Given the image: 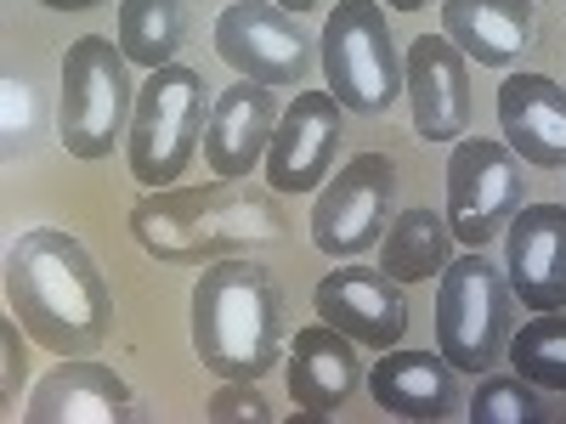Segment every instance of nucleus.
Listing matches in <instances>:
<instances>
[{
	"label": "nucleus",
	"instance_id": "nucleus-1",
	"mask_svg": "<svg viewBox=\"0 0 566 424\" xmlns=\"http://www.w3.org/2000/svg\"><path fill=\"white\" fill-rule=\"evenodd\" d=\"M7 295L18 322L57 357L97 351L114 328V295L97 261L57 226H34L7 250Z\"/></svg>",
	"mask_w": 566,
	"mask_h": 424
},
{
	"label": "nucleus",
	"instance_id": "nucleus-2",
	"mask_svg": "<svg viewBox=\"0 0 566 424\" xmlns=\"http://www.w3.org/2000/svg\"><path fill=\"white\" fill-rule=\"evenodd\" d=\"M283 226H290V215L272 193H255V187H239L227 176L216 187H154L130 210L136 244L165 266H205L272 244L283 239Z\"/></svg>",
	"mask_w": 566,
	"mask_h": 424
},
{
	"label": "nucleus",
	"instance_id": "nucleus-3",
	"mask_svg": "<svg viewBox=\"0 0 566 424\" xmlns=\"http://www.w3.org/2000/svg\"><path fill=\"white\" fill-rule=\"evenodd\" d=\"M193 351L221 380H261L283 351V295L261 261H216L193 283Z\"/></svg>",
	"mask_w": 566,
	"mask_h": 424
},
{
	"label": "nucleus",
	"instance_id": "nucleus-4",
	"mask_svg": "<svg viewBox=\"0 0 566 424\" xmlns=\"http://www.w3.org/2000/svg\"><path fill=\"white\" fill-rule=\"evenodd\" d=\"M210 85L199 68H148V85L136 91V114H130V176L148 187L181 181V170L193 165L199 141L210 130Z\"/></svg>",
	"mask_w": 566,
	"mask_h": 424
},
{
	"label": "nucleus",
	"instance_id": "nucleus-5",
	"mask_svg": "<svg viewBox=\"0 0 566 424\" xmlns=\"http://www.w3.org/2000/svg\"><path fill=\"white\" fill-rule=\"evenodd\" d=\"M510 335H515L510 277L482 250L448 261L442 289H437V351L459 373H488L493 362H504Z\"/></svg>",
	"mask_w": 566,
	"mask_h": 424
},
{
	"label": "nucleus",
	"instance_id": "nucleus-6",
	"mask_svg": "<svg viewBox=\"0 0 566 424\" xmlns=\"http://www.w3.org/2000/svg\"><path fill=\"white\" fill-rule=\"evenodd\" d=\"M130 57L108 34H80L63 57V148L74 159H108L114 141L125 136V119L136 114L130 91Z\"/></svg>",
	"mask_w": 566,
	"mask_h": 424
},
{
	"label": "nucleus",
	"instance_id": "nucleus-7",
	"mask_svg": "<svg viewBox=\"0 0 566 424\" xmlns=\"http://www.w3.org/2000/svg\"><path fill=\"white\" fill-rule=\"evenodd\" d=\"M323 74H328V91L340 97V108H352V114H386L408 91L397 34L386 23L380 0H340V7L328 12Z\"/></svg>",
	"mask_w": 566,
	"mask_h": 424
},
{
	"label": "nucleus",
	"instance_id": "nucleus-8",
	"mask_svg": "<svg viewBox=\"0 0 566 424\" xmlns=\"http://www.w3.org/2000/svg\"><path fill=\"white\" fill-rule=\"evenodd\" d=\"M397 221V165L386 153H357L340 165V176L323 181L312 204V244L328 261H352L386 239Z\"/></svg>",
	"mask_w": 566,
	"mask_h": 424
},
{
	"label": "nucleus",
	"instance_id": "nucleus-9",
	"mask_svg": "<svg viewBox=\"0 0 566 424\" xmlns=\"http://www.w3.org/2000/svg\"><path fill=\"white\" fill-rule=\"evenodd\" d=\"M522 159L510 153V141L493 136H459L453 159H448V226L453 239H464L470 250L493 244L499 232L522 210Z\"/></svg>",
	"mask_w": 566,
	"mask_h": 424
},
{
	"label": "nucleus",
	"instance_id": "nucleus-10",
	"mask_svg": "<svg viewBox=\"0 0 566 424\" xmlns=\"http://www.w3.org/2000/svg\"><path fill=\"white\" fill-rule=\"evenodd\" d=\"M216 52L239 68V80H261L272 91H295L312 74L317 45L295 23V12L272 0H239L216 18Z\"/></svg>",
	"mask_w": 566,
	"mask_h": 424
},
{
	"label": "nucleus",
	"instance_id": "nucleus-11",
	"mask_svg": "<svg viewBox=\"0 0 566 424\" xmlns=\"http://www.w3.org/2000/svg\"><path fill=\"white\" fill-rule=\"evenodd\" d=\"M340 97L335 91H301L283 108L277 136L266 148V181L272 193H312L335 176V153H340Z\"/></svg>",
	"mask_w": 566,
	"mask_h": 424
},
{
	"label": "nucleus",
	"instance_id": "nucleus-12",
	"mask_svg": "<svg viewBox=\"0 0 566 424\" xmlns=\"http://www.w3.org/2000/svg\"><path fill=\"white\" fill-rule=\"evenodd\" d=\"M317 317L357 346L391 351L408 335V295L386 266H340L317 283Z\"/></svg>",
	"mask_w": 566,
	"mask_h": 424
},
{
	"label": "nucleus",
	"instance_id": "nucleus-13",
	"mask_svg": "<svg viewBox=\"0 0 566 424\" xmlns=\"http://www.w3.org/2000/svg\"><path fill=\"white\" fill-rule=\"evenodd\" d=\"M504 272L527 311L566 306V204H522L504 226Z\"/></svg>",
	"mask_w": 566,
	"mask_h": 424
},
{
	"label": "nucleus",
	"instance_id": "nucleus-14",
	"mask_svg": "<svg viewBox=\"0 0 566 424\" xmlns=\"http://www.w3.org/2000/svg\"><path fill=\"white\" fill-rule=\"evenodd\" d=\"M408 103H413V130L424 141H459L470 130V63L448 34H419L408 45Z\"/></svg>",
	"mask_w": 566,
	"mask_h": 424
},
{
	"label": "nucleus",
	"instance_id": "nucleus-15",
	"mask_svg": "<svg viewBox=\"0 0 566 424\" xmlns=\"http://www.w3.org/2000/svg\"><path fill=\"white\" fill-rule=\"evenodd\" d=\"M23 418L29 424H130L136 402H130V385L119 380L114 368L69 357L63 368H52L34 385Z\"/></svg>",
	"mask_w": 566,
	"mask_h": 424
},
{
	"label": "nucleus",
	"instance_id": "nucleus-16",
	"mask_svg": "<svg viewBox=\"0 0 566 424\" xmlns=\"http://www.w3.org/2000/svg\"><path fill=\"white\" fill-rule=\"evenodd\" d=\"M272 136H277L272 85H261V80H239V85H227L221 97H216V108H210L205 159H210L216 176L239 181V176H250V170L266 159Z\"/></svg>",
	"mask_w": 566,
	"mask_h": 424
},
{
	"label": "nucleus",
	"instance_id": "nucleus-17",
	"mask_svg": "<svg viewBox=\"0 0 566 424\" xmlns=\"http://www.w3.org/2000/svg\"><path fill=\"white\" fill-rule=\"evenodd\" d=\"M368 391L386 413L419 418V424H442L464 407L453 362L442 351H402V346L380 351V362L368 368Z\"/></svg>",
	"mask_w": 566,
	"mask_h": 424
},
{
	"label": "nucleus",
	"instance_id": "nucleus-18",
	"mask_svg": "<svg viewBox=\"0 0 566 424\" xmlns=\"http://www.w3.org/2000/svg\"><path fill=\"white\" fill-rule=\"evenodd\" d=\"M499 130L515 159L538 170L566 165V91L549 74H510L499 85Z\"/></svg>",
	"mask_w": 566,
	"mask_h": 424
},
{
	"label": "nucleus",
	"instance_id": "nucleus-19",
	"mask_svg": "<svg viewBox=\"0 0 566 424\" xmlns=\"http://www.w3.org/2000/svg\"><path fill=\"white\" fill-rule=\"evenodd\" d=\"M442 34L482 68H510L533 52L538 12L533 0H442Z\"/></svg>",
	"mask_w": 566,
	"mask_h": 424
},
{
	"label": "nucleus",
	"instance_id": "nucleus-20",
	"mask_svg": "<svg viewBox=\"0 0 566 424\" xmlns=\"http://www.w3.org/2000/svg\"><path fill=\"white\" fill-rule=\"evenodd\" d=\"M363 385V362H357V340L340 328H301L295 335V357H290V396L295 407L328 418L335 407H346V396Z\"/></svg>",
	"mask_w": 566,
	"mask_h": 424
},
{
	"label": "nucleus",
	"instance_id": "nucleus-21",
	"mask_svg": "<svg viewBox=\"0 0 566 424\" xmlns=\"http://www.w3.org/2000/svg\"><path fill=\"white\" fill-rule=\"evenodd\" d=\"M448 261H453V226H448V215H437V210H402V215L386 226L380 266H386L397 283L442 277Z\"/></svg>",
	"mask_w": 566,
	"mask_h": 424
},
{
	"label": "nucleus",
	"instance_id": "nucleus-22",
	"mask_svg": "<svg viewBox=\"0 0 566 424\" xmlns=\"http://www.w3.org/2000/svg\"><path fill=\"white\" fill-rule=\"evenodd\" d=\"M187 40V12L181 0H119V52L142 68L176 63Z\"/></svg>",
	"mask_w": 566,
	"mask_h": 424
},
{
	"label": "nucleus",
	"instance_id": "nucleus-23",
	"mask_svg": "<svg viewBox=\"0 0 566 424\" xmlns=\"http://www.w3.org/2000/svg\"><path fill=\"white\" fill-rule=\"evenodd\" d=\"M504 357L538 391H566V317L538 311L527 328H515V335H510V351Z\"/></svg>",
	"mask_w": 566,
	"mask_h": 424
},
{
	"label": "nucleus",
	"instance_id": "nucleus-24",
	"mask_svg": "<svg viewBox=\"0 0 566 424\" xmlns=\"http://www.w3.org/2000/svg\"><path fill=\"white\" fill-rule=\"evenodd\" d=\"M470 424H544L549 407L538 396L533 380H522V373H510V380H482L476 396L464 402Z\"/></svg>",
	"mask_w": 566,
	"mask_h": 424
},
{
	"label": "nucleus",
	"instance_id": "nucleus-25",
	"mask_svg": "<svg viewBox=\"0 0 566 424\" xmlns=\"http://www.w3.org/2000/svg\"><path fill=\"white\" fill-rule=\"evenodd\" d=\"M205 418L210 424H266L272 418V407H266V396L255 391V380H227L210 402H205Z\"/></svg>",
	"mask_w": 566,
	"mask_h": 424
},
{
	"label": "nucleus",
	"instance_id": "nucleus-26",
	"mask_svg": "<svg viewBox=\"0 0 566 424\" xmlns=\"http://www.w3.org/2000/svg\"><path fill=\"white\" fill-rule=\"evenodd\" d=\"M40 130V114H34V85L7 74V159H18Z\"/></svg>",
	"mask_w": 566,
	"mask_h": 424
},
{
	"label": "nucleus",
	"instance_id": "nucleus-27",
	"mask_svg": "<svg viewBox=\"0 0 566 424\" xmlns=\"http://www.w3.org/2000/svg\"><path fill=\"white\" fill-rule=\"evenodd\" d=\"M0 346H7V380H0V402H18V391H23V335H18V322L0 328Z\"/></svg>",
	"mask_w": 566,
	"mask_h": 424
},
{
	"label": "nucleus",
	"instance_id": "nucleus-28",
	"mask_svg": "<svg viewBox=\"0 0 566 424\" xmlns=\"http://www.w3.org/2000/svg\"><path fill=\"white\" fill-rule=\"evenodd\" d=\"M40 7H52V12H85V7H103V0H40Z\"/></svg>",
	"mask_w": 566,
	"mask_h": 424
},
{
	"label": "nucleus",
	"instance_id": "nucleus-29",
	"mask_svg": "<svg viewBox=\"0 0 566 424\" xmlns=\"http://www.w3.org/2000/svg\"><path fill=\"white\" fill-rule=\"evenodd\" d=\"M272 7H283V12H295V18H301V12H312V7H323V0H272Z\"/></svg>",
	"mask_w": 566,
	"mask_h": 424
},
{
	"label": "nucleus",
	"instance_id": "nucleus-30",
	"mask_svg": "<svg viewBox=\"0 0 566 424\" xmlns=\"http://www.w3.org/2000/svg\"><path fill=\"white\" fill-rule=\"evenodd\" d=\"M391 7H397V12H424L431 0H391Z\"/></svg>",
	"mask_w": 566,
	"mask_h": 424
},
{
	"label": "nucleus",
	"instance_id": "nucleus-31",
	"mask_svg": "<svg viewBox=\"0 0 566 424\" xmlns=\"http://www.w3.org/2000/svg\"><path fill=\"white\" fill-rule=\"evenodd\" d=\"M533 7H538V0H533Z\"/></svg>",
	"mask_w": 566,
	"mask_h": 424
}]
</instances>
